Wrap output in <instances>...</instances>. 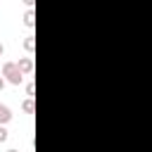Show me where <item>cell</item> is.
<instances>
[{"label": "cell", "instance_id": "8", "mask_svg": "<svg viewBox=\"0 0 152 152\" xmlns=\"http://www.w3.org/2000/svg\"><path fill=\"white\" fill-rule=\"evenodd\" d=\"M2 88H5V78L0 76V90H2Z\"/></svg>", "mask_w": 152, "mask_h": 152}, {"label": "cell", "instance_id": "1", "mask_svg": "<svg viewBox=\"0 0 152 152\" xmlns=\"http://www.w3.org/2000/svg\"><path fill=\"white\" fill-rule=\"evenodd\" d=\"M2 76H7V81H10V83H14V86H19V83H21V78H24L21 69H19L14 62L2 64Z\"/></svg>", "mask_w": 152, "mask_h": 152}, {"label": "cell", "instance_id": "5", "mask_svg": "<svg viewBox=\"0 0 152 152\" xmlns=\"http://www.w3.org/2000/svg\"><path fill=\"white\" fill-rule=\"evenodd\" d=\"M24 109L31 114V112H33V100H26V102H24Z\"/></svg>", "mask_w": 152, "mask_h": 152}, {"label": "cell", "instance_id": "9", "mask_svg": "<svg viewBox=\"0 0 152 152\" xmlns=\"http://www.w3.org/2000/svg\"><path fill=\"white\" fill-rule=\"evenodd\" d=\"M2 52H5V48H2V43H0V57H2Z\"/></svg>", "mask_w": 152, "mask_h": 152}, {"label": "cell", "instance_id": "3", "mask_svg": "<svg viewBox=\"0 0 152 152\" xmlns=\"http://www.w3.org/2000/svg\"><path fill=\"white\" fill-rule=\"evenodd\" d=\"M10 119H12V112H10V107H7V104H0V126H2V124H7Z\"/></svg>", "mask_w": 152, "mask_h": 152}, {"label": "cell", "instance_id": "2", "mask_svg": "<svg viewBox=\"0 0 152 152\" xmlns=\"http://www.w3.org/2000/svg\"><path fill=\"white\" fill-rule=\"evenodd\" d=\"M17 66L21 69V74H31V69H33V59H31V57H24V59L17 62Z\"/></svg>", "mask_w": 152, "mask_h": 152}, {"label": "cell", "instance_id": "10", "mask_svg": "<svg viewBox=\"0 0 152 152\" xmlns=\"http://www.w3.org/2000/svg\"><path fill=\"white\" fill-rule=\"evenodd\" d=\"M7 152H17V150H7Z\"/></svg>", "mask_w": 152, "mask_h": 152}, {"label": "cell", "instance_id": "7", "mask_svg": "<svg viewBox=\"0 0 152 152\" xmlns=\"http://www.w3.org/2000/svg\"><path fill=\"white\" fill-rule=\"evenodd\" d=\"M24 45H26V50H33V36H28V38H26V43H24Z\"/></svg>", "mask_w": 152, "mask_h": 152}, {"label": "cell", "instance_id": "6", "mask_svg": "<svg viewBox=\"0 0 152 152\" xmlns=\"http://www.w3.org/2000/svg\"><path fill=\"white\" fill-rule=\"evenodd\" d=\"M5 140H7V128L0 126V142H5Z\"/></svg>", "mask_w": 152, "mask_h": 152}, {"label": "cell", "instance_id": "4", "mask_svg": "<svg viewBox=\"0 0 152 152\" xmlns=\"http://www.w3.org/2000/svg\"><path fill=\"white\" fill-rule=\"evenodd\" d=\"M24 24H26V26H33V10H28V12L24 14Z\"/></svg>", "mask_w": 152, "mask_h": 152}]
</instances>
